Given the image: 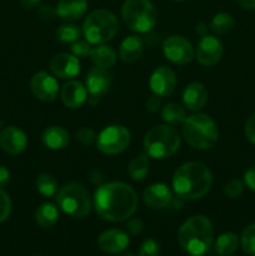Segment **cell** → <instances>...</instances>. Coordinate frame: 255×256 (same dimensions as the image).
<instances>
[{
    "mask_svg": "<svg viewBox=\"0 0 255 256\" xmlns=\"http://www.w3.org/2000/svg\"><path fill=\"white\" fill-rule=\"evenodd\" d=\"M138 195L130 185L112 182L98 188L94 194L96 214L108 222H124L132 216L138 208Z\"/></svg>",
    "mask_w": 255,
    "mask_h": 256,
    "instance_id": "cell-1",
    "label": "cell"
},
{
    "mask_svg": "<svg viewBox=\"0 0 255 256\" xmlns=\"http://www.w3.org/2000/svg\"><path fill=\"white\" fill-rule=\"evenodd\" d=\"M212 185V172L202 162H185L172 175V189L182 199H200L210 192Z\"/></svg>",
    "mask_w": 255,
    "mask_h": 256,
    "instance_id": "cell-2",
    "label": "cell"
},
{
    "mask_svg": "<svg viewBox=\"0 0 255 256\" xmlns=\"http://www.w3.org/2000/svg\"><path fill=\"white\" fill-rule=\"evenodd\" d=\"M178 242L184 252L202 256L210 252L214 242V226L204 215H194L182 222L178 232Z\"/></svg>",
    "mask_w": 255,
    "mask_h": 256,
    "instance_id": "cell-3",
    "label": "cell"
},
{
    "mask_svg": "<svg viewBox=\"0 0 255 256\" xmlns=\"http://www.w3.org/2000/svg\"><path fill=\"white\" fill-rule=\"evenodd\" d=\"M182 135L185 142L195 149H212L219 140V128L209 115L196 112L185 119Z\"/></svg>",
    "mask_w": 255,
    "mask_h": 256,
    "instance_id": "cell-4",
    "label": "cell"
},
{
    "mask_svg": "<svg viewBox=\"0 0 255 256\" xmlns=\"http://www.w3.org/2000/svg\"><path fill=\"white\" fill-rule=\"evenodd\" d=\"M182 138L175 128L169 125H156L145 134L144 149L148 156L154 159H166L179 150Z\"/></svg>",
    "mask_w": 255,
    "mask_h": 256,
    "instance_id": "cell-5",
    "label": "cell"
},
{
    "mask_svg": "<svg viewBox=\"0 0 255 256\" xmlns=\"http://www.w3.org/2000/svg\"><path fill=\"white\" fill-rule=\"evenodd\" d=\"M118 18L109 10L99 9L90 12L82 24V34L89 44H104L116 35Z\"/></svg>",
    "mask_w": 255,
    "mask_h": 256,
    "instance_id": "cell-6",
    "label": "cell"
},
{
    "mask_svg": "<svg viewBox=\"0 0 255 256\" xmlns=\"http://www.w3.org/2000/svg\"><path fill=\"white\" fill-rule=\"evenodd\" d=\"M125 25L136 32H149L158 22V12L150 0H125L122 8Z\"/></svg>",
    "mask_w": 255,
    "mask_h": 256,
    "instance_id": "cell-7",
    "label": "cell"
},
{
    "mask_svg": "<svg viewBox=\"0 0 255 256\" xmlns=\"http://www.w3.org/2000/svg\"><path fill=\"white\" fill-rule=\"evenodd\" d=\"M56 202L66 215L76 219L88 216L92 210V199L82 185L70 182L64 185L56 194Z\"/></svg>",
    "mask_w": 255,
    "mask_h": 256,
    "instance_id": "cell-8",
    "label": "cell"
},
{
    "mask_svg": "<svg viewBox=\"0 0 255 256\" xmlns=\"http://www.w3.org/2000/svg\"><path fill=\"white\" fill-rule=\"evenodd\" d=\"M130 144V132L122 125H109L96 138V146L106 155H116L124 152Z\"/></svg>",
    "mask_w": 255,
    "mask_h": 256,
    "instance_id": "cell-9",
    "label": "cell"
},
{
    "mask_svg": "<svg viewBox=\"0 0 255 256\" xmlns=\"http://www.w3.org/2000/svg\"><path fill=\"white\" fill-rule=\"evenodd\" d=\"M162 52L166 59L174 64L185 65L194 59L192 45L188 42V39L180 35H172L166 38L162 44Z\"/></svg>",
    "mask_w": 255,
    "mask_h": 256,
    "instance_id": "cell-10",
    "label": "cell"
},
{
    "mask_svg": "<svg viewBox=\"0 0 255 256\" xmlns=\"http://www.w3.org/2000/svg\"><path fill=\"white\" fill-rule=\"evenodd\" d=\"M112 74L108 72V69L102 68H92L89 70L86 75V86L88 94H89V104L96 105L99 100L106 94L112 86Z\"/></svg>",
    "mask_w": 255,
    "mask_h": 256,
    "instance_id": "cell-11",
    "label": "cell"
},
{
    "mask_svg": "<svg viewBox=\"0 0 255 256\" xmlns=\"http://www.w3.org/2000/svg\"><path fill=\"white\" fill-rule=\"evenodd\" d=\"M30 89L35 98L45 102H52L59 94V84L46 72H39L30 80Z\"/></svg>",
    "mask_w": 255,
    "mask_h": 256,
    "instance_id": "cell-12",
    "label": "cell"
},
{
    "mask_svg": "<svg viewBox=\"0 0 255 256\" xmlns=\"http://www.w3.org/2000/svg\"><path fill=\"white\" fill-rule=\"evenodd\" d=\"M222 54H224V45L212 35H205L198 44L196 59L204 66H212L218 64Z\"/></svg>",
    "mask_w": 255,
    "mask_h": 256,
    "instance_id": "cell-13",
    "label": "cell"
},
{
    "mask_svg": "<svg viewBox=\"0 0 255 256\" xmlns=\"http://www.w3.org/2000/svg\"><path fill=\"white\" fill-rule=\"evenodd\" d=\"M149 85L156 96H169L176 89V75L170 68L159 66L152 72Z\"/></svg>",
    "mask_w": 255,
    "mask_h": 256,
    "instance_id": "cell-14",
    "label": "cell"
},
{
    "mask_svg": "<svg viewBox=\"0 0 255 256\" xmlns=\"http://www.w3.org/2000/svg\"><path fill=\"white\" fill-rule=\"evenodd\" d=\"M50 69L55 76L60 79H72L80 72V62L75 55L60 52L50 60Z\"/></svg>",
    "mask_w": 255,
    "mask_h": 256,
    "instance_id": "cell-15",
    "label": "cell"
},
{
    "mask_svg": "<svg viewBox=\"0 0 255 256\" xmlns=\"http://www.w3.org/2000/svg\"><path fill=\"white\" fill-rule=\"evenodd\" d=\"M28 145V138L22 129L16 126H6L0 132V148L5 152L18 155L25 150Z\"/></svg>",
    "mask_w": 255,
    "mask_h": 256,
    "instance_id": "cell-16",
    "label": "cell"
},
{
    "mask_svg": "<svg viewBox=\"0 0 255 256\" xmlns=\"http://www.w3.org/2000/svg\"><path fill=\"white\" fill-rule=\"evenodd\" d=\"M100 249L108 254H119L129 245V236L125 232L118 229L106 230L98 239Z\"/></svg>",
    "mask_w": 255,
    "mask_h": 256,
    "instance_id": "cell-17",
    "label": "cell"
},
{
    "mask_svg": "<svg viewBox=\"0 0 255 256\" xmlns=\"http://www.w3.org/2000/svg\"><path fill=\"white\" fill-rule=\"evenodd\" d=\"M60 96H62L65 106L70 108V109H78L86 102V86L76 80H70V82H65L64 86L62 88Z\"/></svg>",
    "mask_w": 255,
    "mask_h": 256,
    "instance_id": "cell-18",
    "label": "cell"
},
{
    "mask_svg": "<svg viewBox=\"0 0 255 256\" xmlns=\"http://www.w3.org/2000/svg\"><path fill=\"white\" fill-rule=\"evenodd\" d=\"M208 102V90L199 82H190L182 92V102L188 110L198 112L202 109Z\"/></svg>",
    "mask_w": 255,
    "mask_h": 256,
    "instance_id": "cell-19",
    "label": "cell"
},
{
    "mask_svg": "<svg viewBox=\"0 0 255 256\" xmlns=\"http://www.w3.org/2000/svg\"><path fill=\"white\" fill-rule=\"evenodd\" d=\"M142 199L150 209H162L172 202V192L165 184L156 182L146 188Z\"/></svg>",
    "mask_w": 255,
    "mask_h": 256,
    "instance_id": "cell-20",
    "label": "cell"
},
{
    "mask_svg": "<svg viewBox=\"0 0 255 256\" xmlns=\"http://www.w3.org/2000/svg\"><path fill=\"white\" fill-rule=\"evenodd\" d=\"M56 15L65 22L79 20L88 10V0H59Z\"/></svg>",
    "mask_w": 255,
    "mask_h": 256,
    "instance_id": "cell-21",
    "label": "cell"
},
{
    "mask_svg": "<svg viewBox=\"0 0 255 256\" xmlns=\"http://www.w3.org/2000/svg\"><path fill=\"white\" fill-rule=\"evenodd\" d=\"M42 144L52 150H62L69 145L70 135L64 128L50 126L42 132Z\"/></svg>",
    "mask_w": 255,
    "mask_h": 256,
    "instance_id": "cell-22",
    "label": "cell"
},
{
    "mask_svg": "<svg viewBox=\"0 0 255 256\" xmlns=\"http://www.w3.org/2000/svg\"><path fill=\"white\" fill-rule=\"evenodd\" d=\"M144 52V42L136 35H130L125 38L120 44L119 55L122 62H134L142 56Z\"/></svg>",
    "mask_w": 255,
    "mask_h": 256,
    "instance_id": "cell-23",
    "label": "cell"
},
{
    "mask_svg": "<svg viewBox=\"0 0 255 256\" xmlns=\"http://www.w3.org/2000/svg\"><path fill=\"white\" fill-rule=\"evenodd\" d=\"M90 59L94 62L95 66L102 68V69H109L116 62V52L114 49L108 45H99L96 48H92L90 52Z\"/></svg>",
    "mask_w": 255,
    "mask_h": 256,
    "instance_id": "cell-24",
    "label": "cell"
},
{
    "mask_svg": "<svg viewBox=\"0 0 255 256\" xmlns=\"http://www.w3.org/2000/svg\"><path fill=\"white\" fill-rule=\"evenodd\" d=\"M35 220L44 229L52 228L59 220V210L52 202H44L35 212Z\"/></svg>",
    "mask_w": 255,
    "mask_h": 256,
    "instance_id": "cell-25",
    "label": "cell"
},
{
    "mask_svg": "<svg viewBox=\"0 0 255 256\" xmlns=\"http://www.w3.org/2000/svg\"><path fill=\"white\" fill-rule=\"evenodd\" d=\"M162 118L166 124L178 126V125L184 124L186 119V112L184 108L178 102H169V104H165L162 109Z\"/></svg>",
    "mask_w": 255,
    "mask_h": 256,
    "instance_id": "cell-26",
    "label": "cell"
},
{
    "mask_svg": "<svg viewBox=\"0 0 255 256\" xmlns=\"http://www.w3.org/2000/svg\"><path fill=\"white\" fill-rule=\"evenodd\" d=\"M239 245V238L234 232H224L218 238L215 242V252L220 256H229L234 254Z\"/></svg>",
    "mask_w": 255,
    "mask_h": 256,
    "instance_id": "cell-27",
    "label": "cell"
},
{
    "mask_svg": "<svg viewBox=\"0 0 255 256\" xmlns=\"http://www.w3.org/2000/svg\"><path fill=\"white\" fill-rule=\"evenodd\" d=\"M149 172V156L142 154L134 158L128 166V174L132 180H142Z\"/></svg>",
    "mask_w": 255,
    "mask_h": 256,
    "instance_id": "cell-28",
    "label": "cell"
},
{
    "mask_svg": "<svg viewBox=\"0 0 255 256\" xmlns=\"http://www.w3.org/2000/svg\"><path fill=\"white\" fill-rule=\"evenodd\" d=\"M234 28V18L228 12H218L210 22V30L215 34H226Z\"/></svg>",
    "mask_w": 255,
    "mask_h": 256,
    "instance_id": "cell-29",
    "label": "cell"
},
{
    "mask_svg": "<svg viewBox=\"0 0 255 256\" xmlns=\"http://www.w3.org/2000/svg\"><path fill=\"white\" fill-rule=\"evenodd\" d=\"M36 189L42 196L52 198L58 192V182L50 174H40L36 179Z\"/></svg>",
    "mask_w": 255,
    "mask_h": 256,
    "instance_id": "cell-30",
    "label": "cell"
},
{
    "mask_svg": "<svg viewBox=\"0 0 255 256\" xmlns=\"http://www.w3.org/2000/svg\"><path fill=\"white\" fill-rule=\"evenodd\" d=\"M80 35H82V30L74 24H64L56 30L58 40L64 42V44H70V42H78Z\"/></svg>",
    "mask_w": 255,
    "mask_h": 256,
    "instance_id": "cell-31",
    "label": "cell"
},
{
    "mask_svg": "<svg viewBox=\"0 0 255 256\" xmlns=\"http://www.w3.org/2000/svg\"><path fill=\"white\" fill-rule=\"evenodd\" d=\"M240 244H242V249L246 254L255 255V222L248 225L242 230V238H240Z\"/></svg>",
    "mask_w": 255,
    "mask_h": 256,
    "instance_id": "cell-32",
    "label": "cell"
},
{
    "mask_svg": "<svg viewBox=\"0 0 255 256\" xmlns=\"http://www.w3.org/2000/svg\"><path fill=\"white\" fill-rule=\"evenodd\" d=\"M245 184L239 179H232V182H228L224 188V194L229 199H238L244 192Z\"/></svg>",
    "mask_w": 255,
    "mask_h": 256,
    "instance_id": "cell-33",
    "label": "cell"
},
{
    "mask_svg": "<svg viewBox=\"0 0 255 256\" xmlns=\"http://www.w3.org/2000/svg\"><path fill=\"white\" fill-rule=\"evenodd\" d=\"M12 212V200L9 195L0 189V222H5Z\"/></svg>",
    "mask_w": 255,
    "mask_h": 256,
    "instance_id": "cell-34",
    "label": "cell"
},
{
    "mask_svg": "<svg viewBox=\"0 0 255 256\" xmlns=\"http://www.w3.org/2000/svg\"><path fill=\"white\" fill-rule=\"evenodd\" d=\"M160 246L154 239L145 240L139 250V256H159Z\"/></svg>",
    "mask_w": 255,
    "mask_h": 256,
    "instance_id": "cell-35",
    "label": "cell"
},
{
    "mask_svg": "<svg viewBox=\"0 0 255 256\" xmlns=\"http://www.w3.org/2000/svg\"><path fill=\"white\" fill-rule=\"evenodd\" d=\"M92 48L90 46L89 42H82V40H78V42H72V55H75L76 58H86L90 56V52H92Z\"/></svg>",
    "mask_w": 255,
    "mask_h": 256,
    "instance_id": "cell-36",
    "label": "cell"
},
{
    "mask_svg": "<svg viewBox=\"0 0 255 256\" xmlns=\"http://www.w3.org/2000/svg\"><path fill=\"white\" fill-rule=\"evenodd\" d=\"M76 139L82 145H92L96 140V134L90 128H80L76 132Z\"/></svg>",
    "mask_w": 255,
    "mask_h": 256,
    "instance_id": "cell-37",
    "label": "cell"
},
{
    "mask_svg": "<svg viewBox=\"0 0 255 256\" xmlns=\"http://www.w3.org/2000/svg\"><path fill=\"white\" fill-rule=\"evenodd\" d=\"M245 136L252 144L255 145V112H252L245 122Z\"/></svg>",
    "mask_w": 255,
    "mask_h": 256,
    "instance_id": "cell-38",
    "label": "cell"
},
{
    "mask_svg": "<svg viewBox=\"0 0 255 256\" xmlns=\"http://www.w3.org/2000/svg\"><path fill=\"white\" fill-rule=\"evenodd\" d=\"M142 228H144L142 220L134 218V219H130L129 222H128L126 232L132 235H138L142 232Z\"/></svg>",
    "mask_w": 255,
    "mask_h": 256,
    "instance_id": "cell-39",
    "label": "cell"
},
{
    "mask_svg": "<svg viewBox=\"0 0 255 256\" xmlns=\"http://www.w3.org/2000/svg\"><path fill=\"white\" fill-rule=\"evenodd\" d=\"M244 184L255 192V166L249 168L244 174Z\"/></svg>",
    "mask_w": 255,
    "mask_h": 256,
    "instance_id": "cell-40",
    "label": "cell"
},
{
    "mask_svg": "<svg viewBox=\"0 0 255 256\" xmlns=\"http://www.w3.org/2000/svg\"><path fill=\"white\" fill-rule=\"evenodd\" d=\"M38 14H39V16L42 18V19L50 20V19H52L55 15H56V10L52 9V8L49 6V5H45V6L40 8L39 12H38Z\"/></svg>",
    "mask_w": 255,
    "mask_h": 256,
    "instance_id": "cell-41",
    "label": "cell"
},
{
    "mask_svg": "<svg viewBox=\"0 0 255 256\" xmlns=\"http://www.w3.org/2000/svg\"><path fill=\"white\" fill-rule=\"evenodd\" d=\"M145 105H146L148 112H156L158 110L160 109V105H162V102H160L159 96H156V95H155V96L149 98V99L146 100V104H145Z\"/></svg>",
    "mask_w": 255,
    "mask_h": 256,
    "instance_id": "cell-42",
    "label": "cell"
},
{
    "mask_svg": "<svg viewBox=\"0 0 255 256\" xmlns=\"http://www.w3.org/2000/svg\"><path fill=\"white\" fill-rule=\"evenodd\" d=\"M10 182V172L5 166H0V189L6 186Z\"/></svg>",
    "mask_w": 255,
    "mask_h": 256,
    "instance_id": "cell-43",
    "label": "cell"
},
{
    "mask_svg": "<svg viewBox=\"0 0 255 256\" xmlns=\"http://www.w3.org/2000/svg\"><path fill=\"white\" fill-rule=\"evenodd\" d=\"M40 2H42V0H20L22 6L26 10L34 9V8H36L38 5L40 4Z\"/></svg>",
    "mask_w": 255,
    "mask_h": 256,
    "instance_id": "cell-44",
    "label": "cell"
},
{
    "mask_svg": "<svg viewBox=\"0 0 255 256\" xmlns=\"http://www.w3.org/2000/svg\"><path fill=\"white\" fill-rule=\"evenodd\" d=\"M242 8L246 10H255V0H236Z\"/></svg>",
    "mask_w": 255,
    "mask_h": 256,
    "instance_id": "cell-45",
    "label": "cell"
},
{
    "mask_svg": "<svg viewBox=\"0 0 255 256\" xmlns=\"http://www.w3.org/2000/svg\"><path fill=\"white\" fill-rule=\"evenodd\" d=\"M195 30H196V32L199 35H202V36H205V35H208V26L204 24V22H198L196 28H195Z\"/></svg>",
    "mask_w": 255,
    "mask_h": 256,
    "instance_id": "cell-46",
    "label": "cell"
},
{
    "mask_svg": "<svg viewBox=\"0 0 255 256\" xmlns=\"http://www.w3.org/2000/svg\"><path fill=\"white\" fill-rule=\"evenodd\" d=\"M120 256H136V255H135L134 252H124V254L120 255Z\"/></svg>",
    "mask_w": 255,
    "mask_h": 256,
    "instance_id": "cell-47",
    "label": "cell"
},
{
    "mask_svg": "<svg viewBox=\"0 0 255 256\" xmlns=\"http://www.w3.org/2000/svg\"><path fill=\"white\" fill-rule=\"evenodd\" d=\"M175 2H182V0H175Z\"/></svg>",
    "mask_w": 255,
    "mask_h": 256,
    "instance_id": "cell-48",
    "label": "cell"
}]
</instances>
